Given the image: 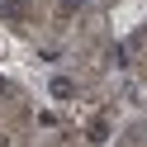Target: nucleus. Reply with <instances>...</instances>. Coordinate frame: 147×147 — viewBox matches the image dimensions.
<instances>
[{
  "label": "nucleus",
  "instance_id": "f257e3e1",
  "mask_svg": "<svg viewBox=\"0 0 147 147\" xmlns=\"http://www.w3.org/2000/svg\"><path fill=\"white\" fill-rule=\"evenodd\" d=\"M71 5H81V0H71Z\"/></svg>",
  "mask_w": 147,
  "mask_h": 147
}]
</instances>
